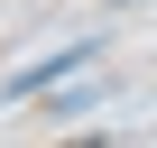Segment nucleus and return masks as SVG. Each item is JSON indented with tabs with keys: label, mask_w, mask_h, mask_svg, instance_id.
<instances>
[{
	"label": "nucleus",
	"mask_w": 157,
	"mask_h": 148,
	"mask_svg": "<svg viewBox=\"0 0 157 148\" xmlns=\"http://www.w3.org/2000/svg\"><path fill=\"white\" fill-rule=\"evenodd\" d=\"M93 46H65V56H46V65H28V74H10V93H37V84H65L74 65H83Z\"/></svg>",
	"instance_id": "f257e3e1"
}]
</instances>
